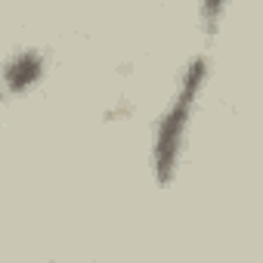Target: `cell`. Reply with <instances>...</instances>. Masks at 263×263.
Segmentation results:
<instances>
[{
	"label": "cell",
	"instance_id": "1",
	"mask_svg": "<svg viewBox=\"0 0 263 263\" xmlns=\"http://www.w3.org/2000/svg\"><path fill=\"white\" fill-rule=\"evenodd\" d=\"M211 78V62L204 53L192 56L180 74V84L171 96V102L164 105V111L155 121V134H152V174L158 186H171L177 180L183 152H186V137L192 127V115L195 105L208 87Z\"/></svg>",
	"mask_w": 263,
	"mask_h": 263
},
{
	"label": "cell",
	"instance_id": "2",
	"mask_svg": "<svg viewBox=\"0 0 263 263\" xmlns=\"http://www.w3.org/2000/svg\"><path fill=\"white\" fill-rule=\"evenodd\" d=\"M47 78V53L37 47H19L4 62V93L10 99L28 96Z\"/></svg>",
	"mask_w": 263,
	"mask_h": 263
},
{
	"label": "cell",
	"instance_id": "3",
	"mask_svg": "<svg viewBox=\"0 0 263 263\" xmlns=\"http://www.w3.org/2000/svg\"><path fill=\"white\" fill-rule=\"evenodd\" d=\"M232 7V0H198V28L214 37L223 28V19Z\"/></svg>",
	"mask_w": 263,
	"mask_h": 263
}]
</instances>
